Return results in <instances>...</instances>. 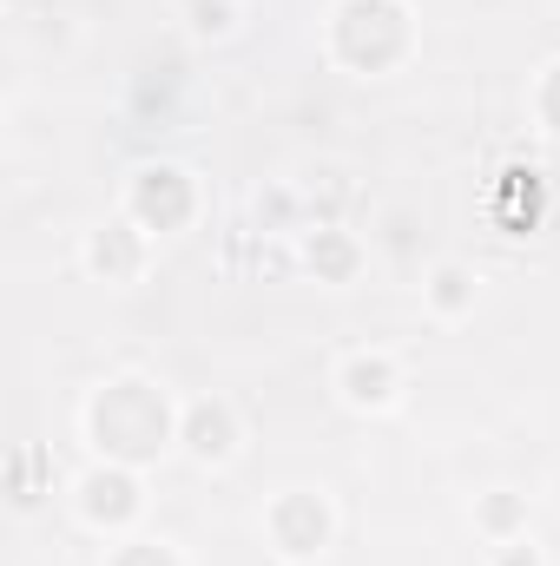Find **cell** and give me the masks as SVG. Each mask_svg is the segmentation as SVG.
Returning a JSON list of instances; mask_svg holds the SVG:
<instances>
[{
    "instance_id": "obj_3",
    "label": "cell",
    "mask_w": 560,
    "mask_h": 566,
    "mask_svg": "<svg viewBox=\"0 0 560 566\" xmlns=\"http://www.w3.org/2000/svg\"><path fill=\"white\" fill-rule=\"evenodd\" d=\"M350 395H356V402H383V395H389V369H383V362H356V369H350Z\"/></svg>"
},
{
    "instance_id": "obj_1",
    "label": "cell",
    "mask_w": 560,
    "mask_h": 566,
    "mask_svg": "<svg viewBox=\"0 0 560 566\" xmlns=\"http://www.w3.org/2000/svg\"><path fill=\"white\" fill-rule=\"evenodd\" d=\"M86 507H93L99 520H106V514H132V481H126V474H93Z\"/></svg>"
},
{
    "instance_id": "obj_2",
    "label": "cell",
    "mask_w": 560,
    "mask_h": 566,
    "mask_svg": "<svg viewBox=\"0 0 560 566\" xmlns=\"http://www.w3.org/2000/svg\"><path fill=\"white\" fill-rule=\"evenodd\" d=\"M192 448L198 455H224V448H231V422H224V409H198L192 415Z\"/></svg>"
},
{
    "instance_id": "obj_4",
    "label": "cell",
    "mask_w": 560,
    "mask_h": 566,
    "mask_svg": "<svg viewBox=\"0 0 560 566\" xmlns=\"http://www.w3.org/2000/svg\"><path fill=\"white\" fill-rule=\"evenodd\" d=\"M435 283H442V290H435V297H442V303H462V270H442V277H435Z\"/></svg>"
}]
</instances>
